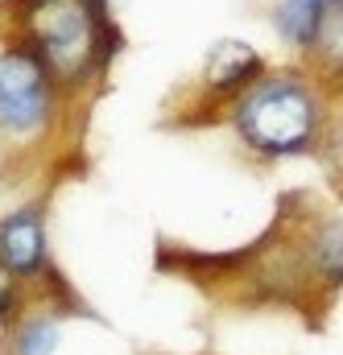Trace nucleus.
<instances>
[{
  "label": "nucleus",
  "mask_w": 343,
  "mask_h": 355,
  "mask_svg": "<svg viewBox=\"0 0 343 355\" xmlns=\"http://www.w3.org/2000/svg\"><path fill=\"white\" fill-rule=\"evenodd\" d=\"M315 124L319 103L298 79H260L236 107L240 137L269 157L302 153L315 137Z\"/></svg>",
  "instance_id": "f257e3e1"
},
{
  "label": "nucleus",
  "mask_w": 343,
  "mask_h": 355,
  "mask_svg": "<svg viewBox=\"0 0 343 355\" xmlns=\"http://www.w3.org/2000/svg\"><path fill=\"white\" fill-rule=\"evenodd\" d=\"M54 347H58V327L54 322H46V318L25 322V331L17 339V355H54Z\"/></svg>",
  "instance_id": "0eeeda50"
},
{
  "label": "nucleus",
  "mask_w": 343,
  "mask_h": 355,
  "mask_svg": "<svg viewBox=\"0 0 343 355\" xmlns=\"http://www.w3.org/2000/svg\"><path fill=\"white\" fill-rule=\"evenodd\" d=\"M0 265L8 272H21V277H33L46 265V227H42V215L33 207L8 215L0 223Z\"/></svg>",
  "instance_id": "20e7f679"
},
{
  "label": "nucleus",
  "mask_w": 343,
  "mask_h": 355,
  "mask_svg": "<svg viewBox=\"0 0 343 355\" xmlns=\"http://www.w3.org/2000/svg\"><path fill=\"white\" fill-rule=\"evenodd\" d=\"M323 4H327V8H340V12H343V0H323Z\"/></svg>",
  "instance_id": "9d476101"
},
{
  "label": "nucleus",
  "mask_w": 343,
  "mask_h": 355,
  "mask_svg": "<svg viewBox=\"0 0 343 355\" xmlns=\"http://www.w3.org/2000/svg\"><path fill=\"white\" fill-rule=\"evenodd\" d=\"M327 4L323 0H281L277 8V29L285 33V42L294 46H315L319 29H323Z\"/></svg>",
  "instance_id": "423d86ee"
},
{
  "label": "nucleus",
  "mask_w": 343,
  "mask_h": 355,
  "mask_svg": "<svg viewBox=\"0 0 343 355\" xmlns=\"http://www.w3.org/2000/svg\"><path fill=\"white\" fill-rule=\"evenodd\" d=\"M319 265H323L327 277L343 281V219L323 227V236H319Z\"/></svg>",
  "instance_id": "6e6552de"
},
{
  "label": "nucleus",
  "mask_w": 343,
  "mask_h": 355,
  "mask_svg": "<svg viewBox=\"0 0 343 355\" xmlns=\"http://www.w3.org/2000/svg\"><path fill=\"white\" fill-rule=\"evenodd\" d=\"M12 314V285H8V277L0 272V318H8Z\"/></svg>",
  "instance_id": "1a4fd4ad"
},
{
  "label": "nucleus",
  "mask_w": 343,
  "mask_h": 355,
  "mask_svg": "<svg viewBox=\"0 0 343 355\" xmlns=\"http://www.w3.org/2000/svg\"><path fill=\"white\" fill-rule=\"evenodd\" d=\"M50 116V67L37 50H4L0 54V132L29 137Z\"/></svg>",
  "instance_id": "7ed1b4c3"
},
{
  "label": "nucleus",
  "mask_w": 343,
  "mask_h": 355,
  "mask_svg": "<svg viewBox=\"0 0 343 355\" xmlns=\"http://www.w3.org/2000/svg\"><path fill=\"white\" fill-rule=\"evenodd\" d=\"M95 0H37L29 12V33L37 58L62 79H79L99 58Z\"/></svg>",
  "instance_id": "f03ea898"
},
{
  "label": "nucleus",
  "mask_w": 343,
  "mask_h": 355,
  "mask_svg": "<svg viewBox=\"0 0 343 355\" xmlns=\"http://www.w3.org/2000/svg\"><path fill=\"white\" fill-rule=\"evenodd\" d=\"M257 71H260V54L253 46H244V42H224V46L211 54V62H207L211 87H240V83H249Z\"/></svg>",
  "instance_id": "39448f33"
}]
</instances>
